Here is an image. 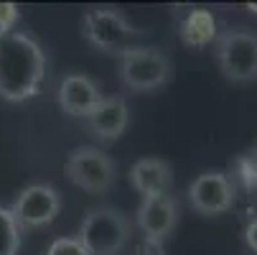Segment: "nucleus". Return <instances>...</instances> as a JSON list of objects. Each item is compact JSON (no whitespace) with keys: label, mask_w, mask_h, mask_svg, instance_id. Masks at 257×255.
<instances>
[{"label":"nucleus","mask_w":257,"mask_h":255,"mask_svg":"<svg viewBox=\"0 0 257 255\" xmlns=\"http://www.w3.org/2000/svg\"><path fill=\"white\" fill-rule=\"evenodd\" d=\"M18 18H21V11L16 3H0V39H6L8 33H13Z\"/></svg>","instance_id":"17"},{"label":"nucleus","mask_w":257,"mask_h":255,"mask_svg":"<svg viewBox=\"0 0 257 255\" xmlns=\"http://www.w3.org/2000/svg\"><path fill=\"white\" fill-rule=\"evenodd\" d=\"M21 227L16 225L8 207H0V255H18L21 252Z\"/></svg>","instance_id":"14"},{"label":"nucleus","mask_w":257,"mask_h":255,"mask_svg":"<svg viewBox=\"0 0 257 255\" xmlns=\"http://www.w3.org/2000/svg\"><path fill=\"white\" fill-rule=\"evenodd\" d=\"M186 197H189L191 209H196L204 217H216V214H224L234 207L237 187H234L229 174L206 171V174H199L191 181Z\"/></svg>","instance_id":"8"},{"label":"nucleus","mask_w":257,"mask_h":255,"mask_svg":"<svg viewBox=\"0 0 257 255\" xmlns=\"http://www.w3.org/2000/svg\"><path fill=\"white\" fill-rule=\"evenodd\" d=\"M219 71L232 84L257 82V33L249 28H224L214 39Z\"/></svg>","instance_id":"5"},{"label":"nucleus","mask_w":257,"mask_h":255,"mask_svg":"<svg viewBox=\"0 0 257 255\" xmlns=\"http://www.w3.org/2000/svg\"><path fill=\"white\" fill-rule=\"evenodd\" d=\"M44 255H87V250L82 247L77 237H59L46 247Z\"/></svg>","instance_id":"16"},{"label":"nucleus","mask_w":257,"mask_h":255,"mask_svg":"<svg viewBox=\"0 0 257 255\" xmlns=\"http://www.w3.org/2000/svg\"><path fill=\"white\" fill-rule=\"evenodd\" d=\"M135 220H138V227L145 240L163 242L166 237L173 235V230L178 225V202L171 194L148 197L140 202Z\"/></svg>","instance_id":"9"},{"label":"nucleus","mask_w":257,"mask_h":255,"mask_svg":"<svg viewBox=\"0 0 257 255\" xmlns=\"http://www.w3.org/2000/svg\"><path fill=\"white\" fill-rule=\"evenodd\" d=\"M46 77V54L33 36L13 31L0 39V97L26 102L36 97Z\"/></svg>","instance_id":"1"},{"label":"nucleus","mask_w":257,"mask_h":255,"mask_svg":"<svg viewBox=\"0 0 257 255\" xmlns=\"http://www.w3.org/2000/svg\"><path fill=\"white\" fill-rule=\"evenodd\" d=\"M244 245L257 255V217H252V220L247 222V227H244Z\"/></svg>","instance_id":"18"},{"label":"nucleus","mask_w":257,"mask_h":255,"mask_svg":"<svg viewBox=\"0 0 257 255\" xmlns=\"http://www.w3.org/2000/svg\"><path fill=\"white\" fill-rule=\"evenodd\" d=\"M130 184L143 197H161L173 187V168L163 158H140L130 166Z\"/></svg>","instance_id":"12"},{"label":"nucleus","mask_w":257,"mask_h":255,"mask_svg":"<svg viewBox=\"0 0 257 255\" xmlns=\"http://www.w3.org/2000/svg\"><path fill=\"white\" fill-rule=\"evenodd\" d=\"M145 31L135 28L122 11L117 8H87L82 16V36L84 41L97 49L99 54L107 56H120L122 51H127L130 46H135V41L140 39Z\"/></svg>","instance_id":"3"},{"label":"nucleus","mask_w":257,"mask_h":255,"mask_svg":"<svg viewBox=\"0 0 257 255\" xmlns=\"http://www.w3.org/2000/svg\"><path fill=\"white\" fill-rule=\"evenodd\" d=\"M130 125V107L125 97H102L99 105L84 118L87 133L99 143H115Z\"/></svg>","instance_id":"10"},{"label":"nucleus","mask_w":257,"mask_h":255,"mask_svg":"<svg viewBox=\"0 0 257 255\" xmlns=\"http://www.w3.org/2000/svg\"><path fill=\"white\" fill-rule=\"evenodd\" d=\"M219 33V26H216V18L211 11L206 8H194L183 16V21L178 23V36L181 41L186 44L189 49H201V46H209Z\"/></svg>","instance_id":"13"},{"label":"nucleus","mask_w":257,"mask_h":255,"mask_svg":"<svg viewBox=\"0 0 257 255\" xmlns=\"http://www.w3.org/2000/svg\"><path fill=\"white\" fill-rule=\"evenodd\" d=\"M138 255H168L163 242H153V240H143V245L138 247Z\"/></svg>","instance_id":"19"},{"label":"nucleus","mask_w":257,"mask_h":255,"mask_svg":"<svg viewBox=\"0 0 257 255\" xmlns=\"http://www.w3.org/2000/svg\"><path fill=\"white\" fill-rule=\"evenodd\" d=\"M117 77L125 84V90L148 95L161 87H166L173 77V64L166 51L156 46H130L117 56Z\"/></svg>","instance_id":"4"},{"label":"nucleus","mask_w":257,"mask_h":255,"mask_svg":"<svg viewBox=\"0 0 257 255\" xmlns=\"http://www.w3.org/2000/svg\"><path fill=\"white\" fill-rule=\"evenodd\" d=\"M64 174L74 187L89 194H107L117 181V163L94 145H79L66 156Z\"/></svg>","instance_id":"6"},{"label":"nucleus","mask_w":257,"mask_h":255,"mask_svg":"<svg viewBox=\"0 0 257 255\" xmlns=\"http://www.w3.org/2000/svg\"><path fill=\"white\" fill-rule=\"evenodd\" d=\"M234 176H237V184L247 194H252V197L257 194V161L249 153H242L239 158H234Z\"/></svg>","instance_id":"15"},{"label":"nucleus","mask_w":257,"mask_h":255,"mask_svg":"<svg viewBox=\"0 0 257 255\" xmlns=\"http://www.w3.org/2000/svg\"><path fill=\"white\" fill-rule=\"evenodd\" d=\"M133 237L130 217L117 207H92L79 225L77 240L87 255H120Z\"/></svg>","instance_id":"2"},{"label":"nucleus","mask_w":257,"mask_h":255,"mask_svg":"<svg viewBox=\"0 0 257 255\" xmlns=\"http://www.w3.org/2000/svg\"><path fill=\"white\" fill-rule=\"evenodd\" d=\"M244 8H247V11H249V13H252V16H257V3H247V6H244Z\"/></svg>","instance_id":"20"},{"label":"nucleus","mask_w":257,"mask_h":255,"mask_svg":"<svg viewBox=\"0 0 257 255\" xmlns=\"http://www.w3.org/2000/svg\"><path fill=\"white\" fill-rule=\"evenodd\" d=\"M102 87L87 74H66L56 90V105L69 118H87L102 100Z\"/></svg>","instance_id":"11"},{"label":"nucleus","mask_w":257,"mask_h":255,"mask_svg":"<svg viewBox=\"0 0 257 255\" xmlns=\"http://www.w3.org/2000/svg\"><path fill=\"white\" fill-rule=\"evenodd\" d=\"M16 225L23 230H44L61 212V194L51 184H31L18 192L13 204L8 207Z\"/></svg>","instance_id":"7"},{"label":"nucleus","mask_w":257,"mask_h":255,"mask_svg":"<svg viewBox=\"0 0 257 255\" xmlns=\"http://www.w3.org/2000/svg\"><path fill=\"white\" fill-rule=\"evenodd\" d=\"M247 153H249V156H252V158H254V161H257V140H254V145H252V148H249V151H247Z\"/></svg>","instance_id":"21"}]
</instances>
